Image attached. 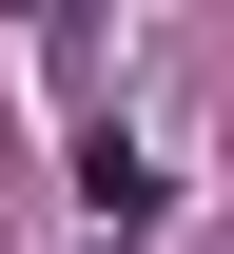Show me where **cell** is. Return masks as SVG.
Here are the masks:
<instances>
[{"instance_id":"obj_1","label":"cell","mask_w":234,"mask_h":254,"mask_svg":"<svg viewBox=\"0 0 234 254\" xmlns=\"http://www.w3.org/2000/svg\"><path fill=\"white\" fill-rule=\"evenodd\" d=\"M78 195H98V215H117V235H137V215H176V176H156V157H137V137H117V118H98V137H78Z\"/></svg>"}]
</instances>
